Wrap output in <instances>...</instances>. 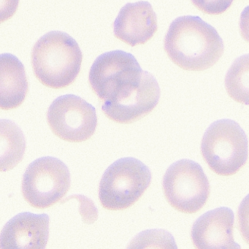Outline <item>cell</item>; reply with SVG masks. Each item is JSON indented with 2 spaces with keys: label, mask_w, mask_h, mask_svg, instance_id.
Masks as SVG:
<instances>
[{
  "label": "cell",
  "mask_w": 249,
  "mask_h": 249,
  "mask_svg": "<svg viewBox=\"0 0 249 249\" xmlns=\"http://www.w3.org/2000/svg\"><path fill=\"white\" fill-rule=\"evenodd\" d=\"M164 43L167 56L184 71L209 69L224 53V44L216 30L196 17L176 18L169 27Z\"/></svg>",
  "instance_id": "1"
},
{
  "label": "cell",
  "mask_w": 249,
  "mask_h": 249,
  "mask_svg": "<svg viewBox=\"0 0 249 249\" xmlns=\"http://www.w3.org/2000/svg\"><path fill=\"white\" fill-rule=\"evenodd\" d=\"M83 54L69 35L51 32L39 39L32 51V66L37 79L53 89L66 88L81 71Z\"/></svg>",
  "instance_id": "2"
},
{
  "label": "cell",
  "mask_w": 249,
  "mask_h": 249,
  "mask_svg": "<svg viewBox=\"0 0 249 249\" xmlns=\"http://www.w3.org/2000/svg\"><path fill=\"white\" fill-rule=\"evenodd\" d=\"M201 153L215 174L225 177L234 176L247 161V138L235 122L218 121L211 124L204 135Z\"/></svg>",
  "instance_id": "3"
},
{
  "label": "cell",
  "mask_w": 249,
  "mask_h": 249,
  "mask_svg": "<svg viewBox=\"0 0 249 249\" xmlns=\"http://www.w3.org/2000/svg\"><path fill=\"white\" fill-rule=\"evenodd\" d=\"M149 169L135 158L115 161L106 170L99 188L103 208L123 211L135 205L151 184Z\"/></svg>",
  "instance_id": "4"
},
{
  "label": "cell",
  "mask_w": 249,
  "mask_h": 249,
  "mask_svg": "<svg viewBox=\"0 0 249 249\" xmlns=\"http://www.w3.org/2000/svg\"><path fill=\"white\" fill-rule=\"evenodd\" d=\"M163 192L167 202L175 210L192 214L205 206L211 189L202 167L195 161L183 160L170 166L166 172Z\"/></svg>",
  "instance_id": "5"
},
{
  "label": "cell",
  "mask_w": 249,
  "mask_h": 249,
  "mask_svg": "<svg viewBox=\"0 0 249 249\" xmlns=\"http://www.w3.org/2000/svg\"><path fill=\"white\" fill-rule=\"evenodd\" d=\"M70 187L71 174L67 166L53 157H43L27 167L22 194L32 207L45 209L60 201Z\"/></svg>",
  "instance_id": "6"
},
{
  "label": "cell",
  "mask_w": 249,
  "mask_h": 249,
  "mask_svg": "<svg viewBox=\"0 0 249 249\" xmlns=\"http://www.w3.org/2000/svg\"><path fill=\"white\" fill-rule=\"evenodd\" d=\"M47 120L55 135L71 142L88 141L97 126L95 108L73 94L55 100L49 107Z\"/></svg>",
  "instance_id": "7"
},
{
  "label": "cell",
  "mask_w": 249,
  "mask_h": 249,
  "mask_svg": "<svg viewBox=\"0 0 249 249\" xmlns=\"http://www.w3.org/2000/svg\"><path fill=\"white\" fill-rule=\"evenodd\" d=\"M160 89L154 76L146 71L139 79L103 103L106 117L119 124H128L149 114L158 104Z\"/></svg>",
  "instance_id": "8"
},
{
  "label": "cell",
  "mask_w": 249,
  "mask_h": 249,
  "mask_svg": "<svg viewBox=\"0 0 249 249\" xmlns=\"http://www.w3.org/2000/svg\"><path fill=\"white\" fill-rule=\"evenodd\" d=\"M142 72L132 54L122 51H113L96 59L90 70L89 81L94 94L105 103L139 79Z\"/></svg>",
  "instance_id": "9"
},
{
  "label": "cell",
  "mask_w": 249,
  "mask_h": 249,
  "mask_svg": "<svg viewBox=\"0 0 249 249\" xmlns=\"http://www.w3.org/2000/svg\"><path fill=\"white\" fill-rule=\"evenodd\" d=\"M157 18L148 2L126 4L114 22V36L132 47L145 44L157 33Z\"/></svg>",
  "instance_id": "10"
},
{
  "label": "cell",
  "mask_w": 249,
  "mask_h": 249,
  "mask_svg": "<svg viewBox=\"0 0 249 249\" xmlns=\"http://www.w3.org/2000/svg\"><path fill=\"white\" fill-rule=\"evenodd\" d=\"M49 236V218L46 214L23 213L10 220L1 234L2 249H45Z\"/></svg>",
  "instance_id": "11"
},
{
  "label": "cell",
  "mask_w": 249,
  "mask_h": 249,
  "mask_svg": "<svg viewBox=\"0 0 249 249\" xmlns=\"http://www.w3.org/2000/svg\"><path fill=\"white\" fill-rule=\"evenodd\" d=\"M234 214L230 208L213 210L199 217L192 230L196 249H240L234 242Z\"/></svg>",
  "instance_id": "12"
},
{
  "label": "cell",
  "mask_w": 249,
  "mask_h": 249,
  "mask_svg": "<svg viewBox=\"0 0 249 249\" xmlns=\"http://www.w3.org/2000/svg\"><path fill=\"white\" fill-rule=\"evenodd\" d=\"M0 95L2 110L19 107L25 100L29 86L25 68L18 58L6 53L1 56Z\"/></svg>",
  "instance_id": "13"
},
{
  "label": "cell",
  "mask_w": 249,
  "mask_h": 249,
  "mask_svg": "<svg viewBox=\"0 0 249 249\" xmlns=\"http://www.w3.org/2000/svg\"><path fill=\"white\" fill-rule=\"evenodd\" d=\"M25 148L21 129L10 121H1V171L14 168L22 160Z\"/></svg>",
  "instance_id": "14"
},
{
  "label": "cell",
  "mask_w": 249,
  "mask_h": 249,
  "mask_svg": "<svg viewBox=\"0 0 249 249\" xmlns=\"http://www.w3.org/2000/svg\"><path fill=\"white\" fill-rule=\"evenodd\" d=\"M228 95L237 103L249 106V54L234 61L225 78Z\"/></svg>",
  "instance_id": "15"
},
{
  "label": "cell",
  "mask_w": 249,
  "mask_h": 249,
  "mask_svg": "<svg viewBox=\"0 0 249 249\" xmlns=\"http://www.w3.org/2000/svg\"><path fill=\"white\" fill-rule=\"evenodd\" d=\"M233 0H192L199 11L208 15H221L231 6Z\"/></svg>",
  "instance_id": "16"
},
{
  "label": "cell",
  "mask_w": 249,
  "mask_h": 249,
  "mask_svg": "<svg viewBox=\"0 0 249 249\" xmlns=\"http://www.w3.org/2000/svg\"><path fill=\"white\" fill-rule=\"evenodd\" d=\"M237 222L240 234L249 246V195L243 199L239 207Z\"/></svg>",
  "instance_id": "17"
},
{
  "label": "cell",
  "mask_w": 249,
  "mask_h": 249,
  "mask_svg": "<svg viewBox=\"0 0 249 249\" xmlns=\"http://www.w3.org/2000/svg\"><path fill=\"white\" fill-rule=\"evenodd\" d=\"M240 31L243 39L249 43V6L243 10L240 16Z\"/></svg>",
  "instance_id": "18"
}]
</instances>
